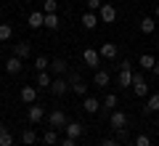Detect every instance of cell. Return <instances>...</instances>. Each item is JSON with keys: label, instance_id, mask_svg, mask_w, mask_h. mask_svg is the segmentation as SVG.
Masks as SVG:
<instances>
[{"label": "cell", "instance_id": "obj_1", "mask_svg": "<svg viewBox=\"0 0 159 146\" xmlns=\"http://www.w3.org/2000/svg\"><path fill=\"white\" fill-rule=\"evenodd\" d=\"M66 122H69V120H66V114H64L61 109H56V112L48 114V128H53V130H64Z\"/></svg>", "mask_w": 159, "mask_h": 146}, {"label": "cell", "instance_id": "obj_2", "mask_svg": "<svg viewBox=\"0 0 159 146\" xmlns=\"http://www.w3.org/2000/svg\"><path fill=\"white\" fill-rule=\"evenodd\" d=\"M98 19H101L103 24H114L117 21V8H114L111 3H103V6L98 8Z\"/></svg>", "mask_w": 159, "mask_h": 146}, {"label": "cell", "instance_id": "obj_3", "mask_svg": "<svg viewBox=\"0 0 159 146\" xmlns=\"http://www.w3.org/2000/svg\"><path fill=\"white\" fill-rule=\"evenodd\" d=\"M82 61H85L90 69H98L101 67V53H98L96 48H85V51H82Z\"/></svg>", "mask_w": 159, "mask_h": 146}, {"label": "cell", "instance_id": "obj_4", "mask_svg": "<svg viewBox=\"0 0 159 146\" xmlns=\"http://www.w3.org/2000/svg\"><path fill=\"white\" fill-rule=\"evenodd\" d=\"M69 88H72V82H69L66 77H53V85H51V93L53 96H66Z\"/></svg>", "mask_w": 159, "mask_h": 146}, {"label": "cell", "instance_id": "obj_5", "mask_svg": "<svg viewBox=\"0 0 159 146\" xmlns=\"http://www.w3.org/2000/svg\"><path fill=\"white\" fill-rule=\"evenodd\" d=\"M27 120H29L32 125L43 122V120H45V109L40 106V104H29V109H27Z\"/></svg>", "mask_w": 159, "mask_h": 146}, {"label": "cell", "instance_id": "obj_6", "mask_svg": "<svg viewBox=\"0 0 159 146\" xmlns=\"http://www.w3.org/2000/svg\"><path fill=\"white\" fill-rule=\"evenodd\" d=\"M109 125H111L114 130L127 128V114H125V112H119V109H114V112L109 114Z\"/></svg>", "mask_w": 159, "mask_h": 146}, {"label": "cell", "instance_id": "obj_7", "mask_svg": "<svg viewBox=\"0 0 159 146\" xmlns=\"http://www.w3.org/2000/svg\"><path fill=\"white\" fill-rule=\"evenodd\" d=\"M133 93L135 96H148V85H146V80H143V74H138V72H133Z\"/></svg>", "mask_w": 159, "mask_h": 146}, {"label": "cell", "instance_id": "obj_8", "mask_svg": "<svg viewBox=\"0 0 159 146\" xmlns=\"http://www.w3.org/2000/svg\"><path fill=\"white\" fill-rule=\"evenodd\" d=\"M69 82H72V90H74L77 96H82V98L88 96V82L80 77V74H69Z\"/></svg>", "mask_w": 159, "mask_h": 146}, {"label": "cell", "instance_id": "obj_9", "mask_svg": "<svg viewBox=\"0 0 159 146\" xmlns=\"http://www.w3.org/2000/svg\"><path fill=\"white\" fill-rule=\"evenodd\" d=\"M27 24L32 29H40V27H45V11H32L27 16Z\"/></svg>", "mask_w": 159, "mask_h": 146}, {"label": "cell", "instance_id": "obj_10", "mask_svg": "<svg viewBox=\"0 0 159 146\" xmlns=\"http://www.w3.org/2000/svg\"><path fill=\"white\" fill-rule=\"evenodd\" d=\"M98 53H101V59H109V61H114V59L119 56V48L114 43H103L101 48H98Z\"/></svg>", "mask_w": 159, "mask_h": 146}, {"label": "cell", "instance_id": "obj_11", "mask_svg": "<svg viewBox=\"0 0 159 146\" xmlns=\"http://www.w3.org/2000/svg\"><path fill=\"white\" fill-rule=\"evenodd\" d=\"M82 109H85L88 114H98L101 112V101L93 98V96H85V98H82Z\"/></svg>", "mask_w": 159, "mask_h": 146}, {"label": "cell", "instance_id": "obj_12", "mask_svg": "<svg viewBox=\"0 0 159 146\" xmlns=\"http://www.w3.org/2000/svg\"><path fill=\"white\" fill-rule=\"evenodd\" d=\"M51 72L56 74V77H66V72H69V64L64 61V59H53V61H51Z\"/></svg>", "mask_w": 159, "mask_h": 146}, {"label": "cell", "instance_id": "obj_13", "mask_svg": "<svg viewBox=\"0 0 159 146\" xmlns=\"http://www.w3.org/2000/svg\"><path fill=\"white\" fill-rule=\"evenodd\" d=\"M21 67H24V59H19V56L6 59V72L8 74H19V72H21Z\"/></svg>", "mask_w": 159, "mask_h": 146}, {"label": "cell", "instance_id": "obj_14", "mask_svg": "<svg viewBox=\"0 0 159 146\" xmlns=\"http://www.w3.org/2000/svg\"><path fill=\"white\" fill-rule=\"evenodd\" d=\"M13 56H19V59L27 61V59L32 56V45H29L27 40H24V43H16V45H13Z\"/></svg>", "mask_w": 159, "mask_h": 146}, {"label": "cell", "instance_id": "obj_15", "mask_svg": "<svg viewBox=\"0 0 159 146\" xmlns=\"http://www.w3.org/2000/svg\"><path fill=\"white\" fill-rule=\"evenodd\" d=\"M19 96H21L24 104H34V101H37V88H34V85H24Z\"/></svg>", "mask_w": 159, "mask_h": 146}, {"label": "cell", "instance_id": "obj_16", "mask_svg": "<svg viewBox=\"0 0 159 146\" xmlns=\"http://www.w3.org/2000/svg\"><path fill=\"white\" fill-rule=\"evenodd\" d=\"M80 21H82V27H85V29H96L101 19H98L96 11H88V13H82V19H80Z\"/></svg>", "mask_w": 159, "mask_h": 146}, {"label": "cell", "instance_id": "obj_17", "mask_svg": "<svg viewBox=\"0 0 159 146\" xmlns=\"http://www.w3.org/2000/svg\"><path fill=\"white\" fill-rule=\"evenodd\" d=\"M64 133H66V138H74V141H77L80 135L85 133V128H82L80 122H66V128H64Z\"/></svg>", "mask_w": 159, "mask_h": 146}, {"label": "cell", "instance_id": "obj_18", "mask_svg": "<svg viewBox=\"0 0 159 146\" xmlns=\"http://www.w3.org/2000/svg\"><path fill=\"white\" fill-rule=\"evenodd\" d=\"M109 80H111V74L103 72V69H96V77H93V85H98V88H106Z\"/></svg>", "mask_w": 159, "mask_h": 146}, {"label": "cell", "instance_id": "obj_19", "mask_svg": "<svg viewBox=\"0 0 159 146\" xmlns=\"http://www.w3.org/2000/svg\"><path fill=\"white\" fill-rule=\"evenodd\" d=\"M143 112L151 114V112H159V93H151L146 98V106H143Z\"/></svg>", "mask_w": 159, "mask_h": 146}, {"label": "cell", "instance_id": "obj_20", "mask_svg": "<svg viewBox=\"0 0 159 146\" xmlns=\"http://www.w3.org/2000/svg\"><path fill=\"white\" fill-rule=\"evenodd\" d=\"M117 104H119V98H117V96H114V93H109L106 98H103V101H101V109H103V112H109V114H111Z\"/></svg>", "mask_w": 159, "mask_h": 146}, {"label": "cell", "instance_id": "obj_21", "mask_svg": "<svg viewBox=\"0 0 159 146\" xmlns=\"http://www.w3.org/2000/svg\"><path fill=\"white\" fill-rule=\"evenodd\" d=\"M154 27H157L154 16H143V19H141V32H143V35H154Z\"/></svg>", "mask_w": 159, "mask_h": 146}, {"label": "cell", "instance_id": "obj_22", "mask_svg": "<svg viewBox=\"0 0 159 146\" xmlns=\"http://www.w3.org/2000/svg\"><path fill=\"white\" fill-rule=\"evenodd\" d=\"M51 85H53V77L48 72H37V88H45V90H51Z\"/></svg>", "mask_w": 159, "mask_h": 146}, {"label": "cell", "instance_id": "obj_23", "mask_svg": "<svg viewBox=\"0 0 159 146\" xmlns=\"http://www.w3.org/2000/svg\"><path fill=\"white\" fill-rule=\"evenodd\" d=\"M0 146H13V135L6 125H0Z\"/></svg>", "mask_w": 159, "mask_h": 146}, {"label": "cell", "instance_id": "obj_24", "mask_svg": "<svg viewBox=\"0 0 159 146\" xmlns=\"http://www.w3.org/2000/svg\"><path fill=\"white\" fill-rule=\"evenodd\" d=\"M138 64H141V69H148V72H151V69H154V64H157V59H154L151 53H143V56L138 59Z\"/></svg>", "mask_w": 159, "mask_h": 146}, {"label": "cell", "instance_id": "obj_25", "mask_svg": "<svg viewBox=\"0 0 159 146\" xmlns=\"http://www.w3.org/2000/svg\"><path fill=\"white\" fill-rule=\"evenodd\" d=\"M117 82L122 88H133V72H119L117 74Z\"/></svg>", "mask_w": 159, "mask_h": 146}, {"label": "cell", "instance_id": "obj_26", "mask_svg": "<svg viewBox=\"0 0 159 146\" xmlns=\"http://www.w3.org/2000/svg\"><path fill=\"white\" fill-rule=\"evenodd\" d=\"M45 27H48V29H58V27H61L58 13H45Z\"/></svg>", "mask_w": 159, "mask_h": 146}, {"label": "cell", "instance_id": "obj_27", "mask_svg": "<svg viewBox=\"0 0 159 146\" xmlns=\"http://www.w3.org/2000/svg\"><path fill=\"white\" fill-rule=\"evenodd\" d=\"M43 144H45V146H56L58 144V133H56V130H45V135H43Z\"/></svg>", "mask_w": 159, "mask_h": 146}, {"label": "cell", "instance_id": "obj_28", "mask_svg": "<svg viewBox=\"0 0 159 146\" xmlns=\"http://www.w3.org/2000/svg\"><path fill=\"white\" fill-rule=\"evenodd\" d=\"M13 37V27L11 24H0V43H8Z\"/></svg>", "mask_w": 159, "mask_h": 146}, {"label": "cell", "instance_id": "obj_29", "mask_svg": "<svg viewBox=\"0 0 159 146\" xmlns=\"http://www.w3.org/2000/svg\"><path fill=\"white\" fill-rule=\"evenodd\" d=\"M34 69H37V72H48V69H51V61H48L45 56H37L34 59Z\"/></svg>", "mask_w": 159, "mask_h": 146}, {"label": "cell", "instance_id": "obj_30", "mask_svg": "<svg viewBox=\"0 0 159 146\" xmlns=\"http://www.w3.org/2000/svg\"><path fill=\"white\" fill-rule=\"evenodd\" d=\"M21 141H24V146H32L34 141H37V135H34V130H32V128H27V130L21 133Z\"/></svg>", "mask_w": 159, "mask_h": 146}, {"label": "cell", "instance_id": "obj_31", "mask_svg": "<svg viewBox=\"0 0 159 146\" xmlns=\"http://www.w3.org/2000/svg\"><path fill=\"white\" fill-rule=\"evenodd\" d=\"M43 11H45V13H56L58 11V3H56V0H43Z\"/></svg>", "mask_w": 159, "mask_h": 146}, {"label": "cell", "instance_id": "obj_32", "mask_svg": "<svg viewBox=\"0 0 159 146\" xmlns=\"http://www.w3.org/2000/svg\"><path fill=\"white\" fill-rule=\"evenodd\" d=\"M135 146H151V138H148L146 133H141V135H135V141H133Z\"/></svg>", "mask_w": 159, "mask_h": 146}, {"label": "cell", "instance_id": "obj_33", "mask_svg": "<svg viewBox=\"0 0 159 146\" xmlns=\"http://www.w3.org/2000/svg\"><path fill=\"white\" fill-rule=\"evenodd\" d=\"M117 67H119V72H133V61H130V59H122Z\"/></svg>", "mask_w": 159, "mask_h": 146}, {"label": "cell", "instance_id": "obj_34", "mask_svg": "<svg viewBox=\"0 0 159 146\" xmlns=\"http://www.w3.org/2000/svg\"><path fill=\"white\" fill-rule=\"evenodd\" d=\"M85 3H88V11H96V13H98V8L103 6V0H85Z\"/></svg>", "mask_w": 159, "mask_h": 146}, {"label": "cell", "instance_id": "obj_35", "mask_svg": "<svg viewBox=\"0 0 159 146\" xmlns=\"http://www.w3.org/2000/svg\"><path fill=\"white\" fill-rule=\"evenodd\" d=\"M117 141H119V144H125V141H130V133H127V128L117 130Z\"/></svg>", "mask_w": 159, "mask_h": 146}, {"label": "cell", "instance_id": "obj_36", "mask_svg": "<svg viewBox=\"0 0 159 146\" xmlns=\"http://www.w3.org/2000/svg\"><path fill=\"white\" fill-rule=\"evenodd\" d=\"M98 146H122V144H119L117 138H103V141H101Z\"/></svg>", "mask_w": 159, "mask_h": 146}, {"label": "cell", "instance_id": "obj_37", "mask_svg": "<svg viewBox=\"0 0 159 146\" xmlns=\"http://www.w3.org/2000/svg\"><path fill=\"white\" fill-rule=\"evenodd\" d=\"M61 146H77V144H74V138H66V141H61Z\"/></svg>", "mask_w": 159, "mask_h": 146}, {"label": "cell", "instance_id": "obj_38", "mask_svg": "<svg viewBox=\"0 0 159 146\" xmlns=\"http://www.w3.org/2000/svg\"><path fill=\"white\" fill-rule=\"evenodd\" d=\"M151 72H154V74H157V77H159V61L154 64V69H151Z\"/></svg>", "mask_w": 159, "mask_h": 146}, {"label": "cell", "instance_id": "obj_39", "mask_svg": "<svg viewBox=\"0 0 159 146\" xmlns=\"http://www.w3.org/2000/svg\"><path fill=\"white\" fill-rule=\"evenodd\" d=\"M154 16H157V19H159V6H157V8H154Z\"/></svg>", "mask_w": 159, "mask_h": 146}, {"label": "cell", "instance_id": "obj_40", "mask_svg": "<svg viewBox=\"0 0 159 146\" xmlns=\"http://www.w3.org/2000/svg\"><path fill=\"white\" fill-rule=\"evenodd\" d=\"M122 146H135V144H133V141H125V144H122Z\"/></svg>", "mask_w": 159, "mask_h": 146}, {"label": "cell", "instance_id": "obj_41", "mask_svg": "<svg viewBox=\"0 0 159 146\" xmlns=\"http://www.w3.org/2000/svg\"><path fill=\"white\" fill-rule=\"evenodd\" d=\"M13 146H19V144H13Z\"/></svg>", "mask_w": 159, "mask_h": 146}]
</instances>
